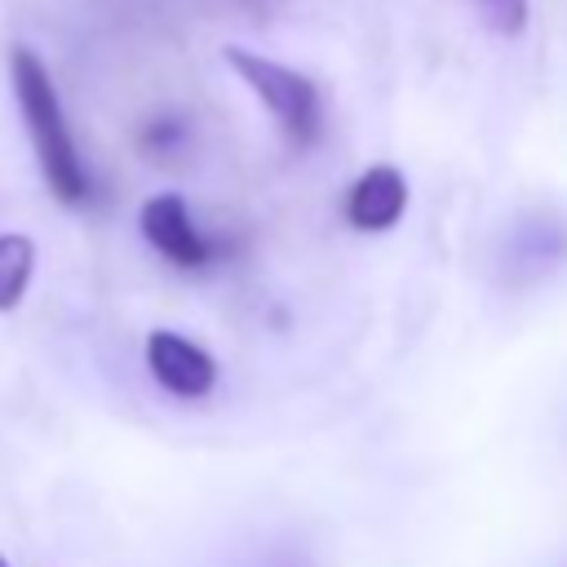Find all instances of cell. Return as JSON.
Returning <instances> with one entry per match:
<instances>
[{"label": "cell", "mask_w": 567, "mask_h": 567, "mask_svg": "<svg viewBox=\"0 0 567 567\" xmlns=\"http://www.w3.org/2000/svg\"><path fill=\"white\" fill-rule=\"evenodd\" d=\"M9 84H13V97H18V111H22V124H27L35 164L44 173V186L62 204H84L89 190H93L89 168H84L80 146L71 137V124H66L62 97L53 89V75L44 71V62L27 44H13L9 49Z\"/></svg>", "instance_id": "1"}, {"label": "cell", "mask_w": 567, "mask_h": 567, "mask_svg": "<svg viewBox=\"0 0 567 567\" xmlns=\"http://www.w3.org/2000/svg\"><path fill=\"white\" fill-rule=\"evenodd\" d=\"M226 66L257 93V102L270 111V120L279 124V133L301 151L319 137V120H323V106H319V89L315 80H306L301 71L266 58V53H252V49H239V44H226Z\"/></svg>", "instance_id": "2"}, {"label": "cell", "mask_w": 567, "mask_h": 567, "mask_svg": "<svg viewBox=\"0 0 567 567\" xmlns=\"http://www.w3.org/2000/svg\"><path fill=\"white\" fill-rule=\"evenodd\" d=\"M137 226H142L146 244H151L164 261H173V266H182V270H199V266L213 261V239L195 226L186 199L173 195V190L151 195V199L142 204V213H137Z\"/></svg>", "instance_id": "3"}, {"label": "cell", "mask_w": 567, "mask_h": 567, "mask_svg": "<svg viewBox=\"0 0 567 567\" xmlns=\"http://www.w3.org/2000/svg\"><path fill=\"white\" fill-rule=\"evenodd\" d=\"M146 368L159 381V390H168L173 399H204L217 385V363L204 346H195L182 332L155 328L146 337Z\"/></svg>", "instance_id": "4"}, {"label": "cell", "mask_w": 567, "mask_h": 567, "mask_svg": "<svg viewBox=\"0 0 567 567\" xmlns=\"http://www.w3.org/2000/svg\"><path fill=\"white\" fill-rule=\"evenodd\" d=\"M408 213V177L394 164H372L346 195V221L363 235H381L399 226Z\"/></svg>", "instance_id": "5"}, {"label": "cell", "mask_w": 567, "mask_h": 567, "mask_svg": "<svg viewBox=\"0 0 567 567\" xmlns=\"http://www.w3.org/2000/svg\"><path fill=\"white\" fill-rule=\"evenodd\" d=\"M31 275H35V244H31V235L4 230L0 235V310H13L27 297Z\"/></svg>", "instance_id": "6"}, {"label": "cell", "mask_w": 567, "mask_h": 567, "mask_svg": "<svg viewBox=\"0 0 567 567\" xmlns=\"http://www.w3.org/2000/svg\"><path fill=\"white\" fill-rule=\"evenodd\" d=\"M470 9L492 35H518L527 27V0H470Z\"/></svg>", "instance_id": "7"}, {"label": "cell", "mask_w": 567, "mask_h": 567, "mask_svg": "<svg viewBox=\"0 0 567 567\" xmlns=\"http://www.w3.org/2000/svg\"><path fill=\"white\" fill-rule=\"evenodd\" d=\"M182 142V124L177 120H155L146 133H142V146L146 151H168V146H177Z\"/></svg>", "instance_id": "8"}, {"label": "cell", "mask_w": 567, "mask_h": 567, "mask_svg": "<svg viewBox=\"0 0 567 567\" xmlns=\"http://www.w3.org/2000/svg\"><path fill=\"white\" fill-rule=\"evenodd\" d=\"M0 567H9V563H4V554H0Z\"/></svg>", "instance_id": "9"}]
</instances>
